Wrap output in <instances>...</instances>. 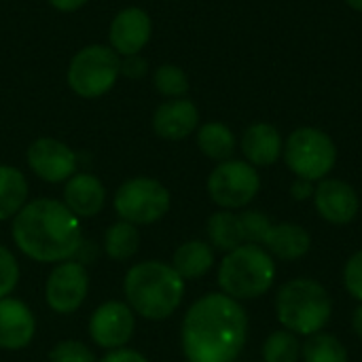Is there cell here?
<instances>
[{
  "mask_svg": "<svg viewBox=\"0 0 362 362\" xmlns=\"http://www.w3.org/2000/svg\"><path fill=\"white\" fill-rule=\"evenodd\" d=\"M34 333L36 320L30 308L19 299H0V348L23 350L34 339Z\"/></svg>",
  "mask_w": 362,
  "mask_h": 362,
  "instance_id": "15",
  "label": "cell"
},
{
  "mask_svg": "<svg viewBox=\"0 0 362 362\" xmlns=\"http://www.w3.org/2000/svg\"><path fill=\"white\" fill-rule=\"evenodd\" d=\"M155 87L159 93L168 98H182L189 91V76L185 74L182 68L174 64H163L155 70Z\"/></svg>",
  "mask_w": 362,
  "mask_h": 362,
  "instance_id": "27",
  "label": "cell"
},
{
  "mask_svg": "<svg viewBox=\"0 0 362 362\" xmlns=\"http://www.w3.org/2000/svg\"><path fill=\"white\" fill-rule=\"evenodd\" d=\"M282 151L280 132L269 123H255L242 136V153L250 165H272L280 159Z\"/></svg>",
  "mask_w": 362,
  "mask_h": 362,
  "instance_id": "18",
  "label": "cell"
},
{
  "mask_svg": "<svg viewBox=\"0 0 362 362\" xmlns=\"http://www.w3.org/2000/svg\"><path fill=\"white\" fill-rule=\"evenodd\" d=\"M348 2V6H352L354 11H361L362 13V0H346Z\"/></svg>",
  "mask_w": 362,
  "mask_h": 362,
  "instance_id": "37",
  "label": "cell"
},
{
  "mask_svg": "<svg viewBox=\"0 0 362 362\" xmlns=\"http://www.w3.org/2000/svg\"><path fill=\"white\" fill-rule=\"evenodd\" d=\"M197 146L206 157L214 161H227L235 151V136L225 123L212 121L197 129Z\"/></svg>",
  "mask_w": 362,
  "mask_h": 362,
  "instance_id": "22",
  "label": "cell"
},
{
  "mask_svg": "<svg viewBox=\"0 0 362 362\" xmlns=\"http://www.w3.org/2000/svg\"><path fill=\"white\" fill-rule=\"evenodd\" d=\"M28 199L25 176L11 165H0V221L15 216Z\"/></svg>",
  "mask_w": 362,
  "mask_h": 362,
  "instance_id": "21",
  "label": "cell"
},
{
  "mask_svg": "<svg viewBox=\"0 0 362 362\" xmlns=\"http://www.w3.org/2000/svg\"><path fill=\"white\" fill-rule=\"evenodd\" d=\"M153 23L146 11L138 6L123 8L110 23V45L117 55H138L151 40Z\"/></svg>",
  "mask_w": 362,
  "mask_h": 362,
  "instance_id": "13",
  "label": "cell"
},
{
  "mask_svg": "<svg viewBox=\"0 0 362 362\" xmlns=\"http://www.w3.org/2000/svg\"><path fill=\"white\" fill-rule=\"evenodd\" d=\"M276 278L272 255L257 244H244L223 259L218 267V284L223 293L235 301L257 299L265 295Z\"/></svg>",
  "mask_w": 362,
  "mask_h": 362,
  "instance_id": "5",
  "label": "cell"
},
{
  "mask_svg": "<svg viewBox=\"0 0 362 362\" xmlns=\"http://www.w3.org/2000/svg\"><path fill=\"white\" fill-rule=\"evenodd\" d=\"M248 318L244 308L221 293L197 299L182 322V350L189 362H235L244 350Z\"/></svg>",
  "mask_w": 362,
  "mask_h": 362,
  "instance_id": "1",
  "label": "cell"
},
{
  "mask_svg": "<svg viewBox=\"0 0 362 362\" xmlns=\"http://www.w3.org/2000/svg\"><path fill=\"white\" fill-rule=\"evenodd\" d=\"M261 189V178L248 161H221L208 178V193L212 202L225 210L248 206Z\"/></svg>",
  "mask_w": 362,
  "mask_h": 362,
  "instance_id": "9",
  "label": "cell"
},
{
  "mask_svg": "<svg viewBox=\"0 0 362 362\" xmlns=\"http://www.w3.org/2000/svg\"><path fill=\"white\" fill-rule=\"evenodd\" d=\"M115 210L125 223L151 225L170 210V191L155 178H129L115 193Z\"/></svg>",
  "mask_w": 362,
  "mask_h": 362,
  "instance_id": "8",
  "label": "cell"
},
{
  "mask_svg": "<svg viewBox=\"0 0 362 362\" xmlns=\"http://www.w3.org/2000/svg\"><path fill=\"white\" fill-rule=\"evenodd\" d=\"M13 240L25 257L38 263H64L83 246L81 218L64 202L34 199L15 214Z\"/></svg>",
  "mask_w": 362,
  "mask_h": 362,
  "instance_id": "2",
  "label": "cell"
},
{
  "mask_svg": "<svg viewBox=\"0 0 362 362\" xmlns=\"http://www.w3.org/2000/svg\"><path fill=\"white\" fill-rule=\"evenodd\" d=\"M240 223H242V233H244V242L246 244H257L261 246L272 229V221L269 216H265L263 212L257 210H246L240 214Z\"/></svg>",
  "mask_w": 362,
  "mask_h": 362,
  "instance_id": "28",
  "label": "cell"
},
{
  "mask_svg": "<svg viewBox=\"0 0 362 362\" xmlns=\"http://www.w3.org/2000/svg\"><path fill=\"white\" fill-rule=\"evenodd\" d=\"M49 362H95V356L85 344L68 339V341H59L49 352Z\"/></svg>",
  "mask_w": 362,
  "mask_h": 362,
  "instance_id": "29",
  "label": "cell"
},
{
  "mask_svg": "<svg viewBox=\"0 0 362 362\" xmlns=\"http://www.w3.org/2000/svg\"><path fill=\"white\" fill-rule=\"evenodd\" d=\"M301 354L303 362H348L344 344L329 333L310 335V339L301 348Z\"/></svg>",
  "mask_w": 362,
  "mask_h": 362,
  "instance_id": "25",
  "label": "cell"
},
{
  "mask_svg": "<svg viewBox=\"0 0 362 362\" xmlns=\"http://www.w3.org/2000/svg\"><path fill=\"white\" fill-rule=\"evenodd\" d=\"M51 6H55L57 11H64V13H70V11H76L81 8L87 0H49Z\"/></svg>",
  "mask_w": 362,
  "mask_h": 362,
  "instance_id": "35",
  "label": "cell"
},
{
  "mask_svg": "<svg viewBox=\"0 0 362 362\" xmlns=\"http://www.w3.org/2000/svg\"><path fill=\"white\" fill-rule=\"evenodd\" d=\"M100 362H148L140 352L136 350H125V348H119V350H112L110 354H106Z\"/></svg>",
  "mask_w": 362,
  "mask_h": 362,
  "instance_id": "33",
  "label": "cell"
},
{
  "mask_svg": "<svg viewBox=\"0 0 362 362\" xmlns=\"http://www.w3.org/2000/svg\"><path fill=\"white\" fill-rule=\"evenodd\" d=\"M19 282V265L13 252L0 246V299L8 297Z\"/></svg>",
  "mask_w": 362,
  "mask_h": 362,
  "instance_id": "30",
  "label": "cell"
},
{
  "mask_svg": "<svg viewBox=\"0 0 362 362\" xmlns=\"http://www.w3.org/2000/svg\"><path fill=\"white\" fill-rule=\"evenodd\" d=\"M136 329L134 312L127 303L121 301H106L102 303L89 320V335L95 346L106 350L123 348Z\"/></svg>",
  "mask_w": 362,
  "mask_h": 362,
  "instance_id": "11",
  "label": "cell"
},
{
  "mask_svg": "<svg viewBox=\"0 0 362 362\" xmlns=\"http://www.w3.org/2000/svg\"><path fill=\"white\" fill-rule=\"evenodd\" d=\"M263 246L269 255H274L280 261H297L310 252L312 238L301 225L280 223V225H272Z\"/></svg>",
  "mask_w": 362,
  "mask_h": 362,
  "instance_id": "19",
  "label": "cell"
},
{
  "mask_svg": "<svg viewBox=\"0 0 362 362\" xmlns=\"http://www.w3.org/2000/svg\"><path fill=\"white\" fill-rule=\"evenodd\" d=\"M278 320L295 335H316L331 320L333 303L327 288L314 280L299 278L282 284L276 297Z\"/></svg>",
  "mask_w": 362,
  "mask_h": 362,
  "instance_id": "4",
  "label": "cell"
},
{
  "mask_svg": "<svg viewBox=\"0 0 362 362\" xmlns=\"http://www.w3.org/2000/svg\"><path fill=\"white\" fill-rule=\"evenodd\" d=\"M314 204L318 214L331 225H348L358 214L356 191L337 178L322 180L314 191Z\"/></svg>",
  "mask_w": 362,
  "mask_h": 362,
  "instance_id": "14",
  "label": "cell"
},
{
  "mask_svg": "<svg viewBox=\"0 0 362 362\" xmlns=\"http://www.w3.org/2000/svg\"><path fill=\"white\" fill-rule=\"evenodd\" d=\"M119 70H121V74H125L129 78H142L146 74L148 66H146V59L140 57V55H125Z\"/></svg>",
  "mask_w": 362,
  "mask_h": 362,
  "instance_id": "32",
  "label": "cell"
},
{
  "mask_svg": "<svg viewBox=\"0 0 362 362\" xmlns=\"http://www.w3.org/2000/svg\"><path fill=\"white\" fill-rule=\"evenodd\" d=\"M352 327H354V333L362 339V305L356 308V312H354V316H352Z\"/></svg>",
  "mask_w": 362,
  "mask_h": 362,
  "instance_id": "36",
  "label": "cell"
},
{
  "mask_svg": "<svg viewBox=\"0 0 362 362\" xmlns=\"http://www.w3.org/2000/svg\"><path fill=\"white\" fill-rule=\"evenodd\" d=\"M291 193L295 199H308L314 195V187H312V180H303V178H297L291 187Z\"/></svg>",
  "mask_w": 362,
  "mask_h": 362,
  "instance_id": "34",
  "label": "cell"
},
{
  "mask_svg": "<svg viewBox=\"0 0 362 362\" xmlns=\"http://www.w3.org/2000/svg\"><path fill=\"white\" fill-rule=\"evenodd\" d=\"M208 235L214 248L223 252H231L240 246H244V233H242V223L240 214H233L229 210H221L208 218Z\"/></svg>",
  "mask_w": 362,
  "mask_h": 362,
  "instance_id": "23",
  "label": "cell"
},
{
  "mask_svg": "<svg viewBox=\"0 0 362 362\" xmlns=\"http://www.w3.org/2000/svg\"><path fill=\"white\" fill-rule=\"evenodd\" d=\"M87 291L89 278L85 265L78 261H64L49 274L45 299L55 314H72L83 305Z\"/></svg>",
  "mask_w": 362,
  "mask_h": 362,
  "instance_id": "10",
  "label": "cell"
},
{
  "mask_svg": "<svg viewBox=\"0 0 362 362\" xmlns=\"http://www.w3.org/2000/svg\"><path fill=\"white\" fill-rule=\"evenodd\" d=\"M212 265H214V250L210 244L202 240H191L178 246L172 261V267L182 280H197L206 276L212 269Z\"/></svg>",
  "mask_w": 362,
  "mask_h": 362,
  "instance_id": "20",
  "label": "cell"
},
{
  "mask_svg": "<svg viewBox=\"0 0 362 362\" xmlns=\"http://www.w3.org/2000/svg\"><path fill=\"white\" fill-rule=\"evenodd\" d=\"M185 280L172 265L144 261L125 276V299L132 312L146 320H165L182 303Z\"/></svg>",
  "mask_w": 362,
  "mask_h": 362,
  "instance_id": "3",
  "label": "cell"
},
{
  "mask_svg": "<svg viewBox=\"0 0 362 362\" xmlns=\"http://www.w3.org/2000/svg\"><path fill=\"white\" fill-rule=\"evenodd\" d=\"M199 123V110L191 100H172L161 104L153 115V129L165 140H182L195 132Z\"/></svg>",
  "mask_w": 362,
  "mask_h": 362,
  "instance_id": "16",
  "label": "cell"
},
{
  "mask_svg": "<svg viewBox=\"0 0 362 362\" xmlns=\"http://www.w3.org/2000/svg\"><path fill=\"white\" fill-rule=\"evenodd\" d=\"M28 165L45 182H64L76 172V155L55 138H38L28 148Z\"/></svg>",
  "mask_w": 362,
  "mask_h": 362,
  "instance_id": "12",
  "label": "cell"
},
{
  "mask_svg": "<svg viewBox=\"0 0 362 362\" xmlns=\"http://www.w3.org/2000/svg\"><path fill=\"white\" fill-rule=\"evenodd\" d=\"M344 282H346L348 293L354 299L362 301V250L348 261L346 272H344Z\"/></svg>",
  "mask_w": 362,
  "mask_h": 362,
  "instance_id": "31",
  "label": "cell"
},
{
  "mask_svg": "<svg viewBox=\"0 0 362 362\" xmlns=\"http://www.w3.org/2000/svg\"><path fill=\"white\" fill-rule=\"evenodd\" d=\"M284 161L297 178L322 180L337 161V148L329 134L316 127L295 129L284 144Z\"/></svg>",
  "mask_w": 362,
  "mask_h": 362,
  "instance_id": "6",
  "label": "cell"
},
{
  "mask_svg": "<svg viewBox=\"0 0 362 362\" xmlns=\"http://www.w3.org/2000/svg\"><path fill=\"white\" fill-rule=\"evenodd\" d=\"M140 246V233L136 229V225L119 221L115 225H110L104 233V250L112 261H129Z\"/></svg>",
  "mask_w": 362,
  "mask_h": 362,
  "instance_id": "24",
  "label": "cell"
},
{
  "mask_svg": "<svg viewBox=\"0 0 362 362\" xmlns=\"http://www.w3.org/2000/svg\"><path fill=\"white\" fill-rule=\"evenodd\" d=\"M106 199V189L93 174H74L64 189V204L78 218L95 216Z\"/></svg>",
  "mask_w": 362,
  "mask_h": 362,
  "instance_id": "17",
  "label": "cell"
},
{
  "mask_svg": "<svg viewBox=\"0 0 362 362\" xmlns=\"http://www.w3.org/2000/svg\"><path fill=\"white\" fill-rule=\"evenodd\" d=\"M301 354V344L291 331H276L267 337L263 346L265 362H297Z\"/></svg>",
  "mask_w": 362,
  "mask_h": 362,
  "instance_id": "26",
  "label": "cell"
},
{
  "mask_svg": "<svg viewBox=\"0 0 362 362\" xmlns=\"http://www.w3.org/2000/svg\"><path fill=\"white\" fill-rule=\"evenodd\" d=\"M121 59L112 47L89 45L81 49L68 66V85L81 98H100L112 89Z\"/></svg>",
  "mask_w": 362,
  "mask_h": 362,
  "instance_id": "7",
  "label": "cell"
}]
</instances>
